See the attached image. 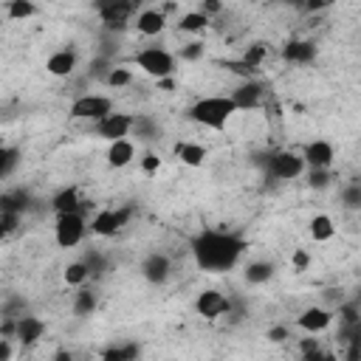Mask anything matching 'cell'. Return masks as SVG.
Segmentation results:
<instances>
[{"instance_id": "obj_44", "label": "cell", "mask_w": 361, "mask_h": 361, "mask_svg": "<svg viewBox=\"0 0 361 361\" xmlns=\"http://www.w3.org/2000/svg\"><path fill=\"white\" fill-rule=\"evenodd\" d=\"M319 347H322V344H319V338H302V341H299L302 355H305V353H313V350H319Z\"/></svg>"}, {"instance_id": "obj_45", "label": "cell", "mask_w": 361, "mask_h": 361, "mask_svg": "<svg viewBox=\"0 0 361 361\" xmlns=\"http://www.w3.org/2000/svg\"><path fill=\"white\" fill-rule=\"evenodd\" d=\"M220 8H223V6H220V3H214V0H206V3H203V6H200V8H197V11H200V14H206V17H209V14H217V11H220Z\"/></svg>"}, {"instance_id": "obj_19", "label": "cell", "mask_w": 361, "mask_h": 361, "mask_svg": "<svg viewBox=\"0 0 361 361\" xmlns=\"http://www.w3.org/2000/svg\"><path fill=\"white\" fill-rule=\"evenodd\" d=\"M274 274H276V265L268 262V259H251V262L243 268V279H245L248 285H265V282L274 279Z\"/></svg>"}, {"instance_id": "obj_40", "label": "cell", "mask_w": 361, "mask_h": 361, "mask_svg": "<svg viewBox=\"0 0 361 361\" xmlns=\"http://www.w3.org/2000/svg\"><path fill=\"white\" fill-rule=\"evenodd\" d=\"M338 316H341V322L350 324V327H355V322H358V310H355V305H344V307L338 310Z\"/></svg>"}, {"instance_id": "obj_42", "label": "cell", "mask_w": 361, "mask_h": 361, "mask_svg": "<svg viewBox=\"0 0 361 361\" xmlns=\"http://www.w3.org/2000/svg\"><path fill=\"white\" fill-rule=\"evenodd\" d=\"M268 338H271V341H276V344H282V341L288 338V327H282V324L271 327V330H268Z\"/></svg>"}, {"instance_id": "obj_30", "label": "cell", "mask_w": 361, "mask_h": 361, "mask_svg": "<svg viewBox=\"0 0 361 361\" xmlns=\"http://www.w3.org/2000/svg\"><path fill=\"white\" fill-rule=\"evenodd\" d=\"M37 14V6L31 3V0H8L6 3V17L8 20H28V17H34Z\"/></svg>"}, {"instance_id": "obj_16", "label": "cell", "mask_w": 361, "mask_h": 361, "mask_svg": "<svg viewBox=\"0 0 361 361\" xmlns=\"http://www.w3.org/2000/svg\"><path fill=\"white\" fill-rule=\"evenodd\" d=\"M133 25H135V31H138L141 37H158V34H164V28H166V14H164L161 8H141V11L135 14Z\"/></svg>"}, {"instance_id": "obj_33", "label": "cell", "mask_w": 361, "mask_h": 361, "mask_svg": "<svg viewBox=\"0 0 361 361\" xmlns=\"http://www.w3.org/2000/svg\"><path fill=\"white\" fill-rule=\"evenodd\" d=\"M203 54H206V45H203V39H189L186 45H180V59L183 62H197V59H203Z\"/></svg>"}, {"instance_id": "obj_2", "label": "cell", "mask_w": 361, "mask_h": 361, "mask_svg": "<svg viewBox=\"0 0 361 361\" xmlns=\"http://www.w3.org/2000/svg\"><path fill=\"white\" fill-rule=\"evenodd\" d=\"M234 113L237 110L228 102V96H203L189 107V118L209 130H223Z\"/></svg>"}, {"instance_id": "obj_46", "label": "cell", "mask_w": 361, "mask_h": 361, "mask_svg": "<svg viewBox=\"0 0 361 361\" xmlns=\"http://www.w3.org/2000/svg\"><path fill=\"white\" fill-rule=\"evenodd\" d=\"M51 361H76V355H73L71 350H59V353H54Z\"/></svg>"}, {"instance_id": "obj_1", "label": "cell", "mask_w": 361, "mask_h": 361, "mask_svg": "<svg viewBox=\"0 0 361 361\" xmlns=\"http://www.w3.org/2000/svg\"><path fill=\"white\" fill-rule=\"evenodd\" d=\"M243 248H245V243L226 231H203L192 243L195 262L209 274L231 271L237 265V259L243 257Z\"/></svg>"}, {"instance_id": "obj_48", "label": "cell", "mask_w": 361, "mask_h": 361, "mask_svg": "<svg viewBox=\"0 0 361 361\" xmlns=\"http://www.w3.org/2000/svg\"><path fill=\"white\" fill-rule=\"evenodd\" d=\"M327 3L324 0H316V3H307V11H319V8H324Z\"/></svg>"}, {"instance_id": "obj_3", "label": "cell", "mask_w": 361, "mask_h": 361, "mask_svg": "<svg viewBox=\"0 0 361 361\" xmlns=\"http://www.w3.org/2000/svg\"><path fill=\"white\" fill-rule=\"evenodd\" d=\"M135 65H138L147 76L164 82V79H169V76L178 71V56L169 54L166 48L149 45V48H141V51L135 54Z\"/></svg>"}, {"instance_id": "obj_13", "label": "cell", "mask_w": 361, "mask_h": 361, "mask_svg": "<svg viewBox=\"0 0 361 361\" xmlns=\"http://www.w3.org/2000/svg\"><path fill=\"white\" fill-rule=\"evenodd\" d=\"M262 93L265 87L257 82V79H243L231 93H228V102L234 104V110H254L262 104Z\"/></svg>"}, {"instance_id": "obj_41", "label": "cell", "mask_w": 361, "mask_h": 361, "mask_svg": "<svg viewBox=\"0 0 361 361\" xmlns=\"http://www.w3.org/2000/svg\"><path fill=\"white\" fill-rule=\"evenodd\" d=\"M302 361H336V355H330V353H324V350L319 347V350H313V353H305Z\"/></svg>"}, {"instance_id": "obj_43", "label": "cell", "mask_w": 361, "mask_h": 361, "mask_svg": "<svg viewBox=\"0 0 361 361\" xmlns=\"http://www.w3.org/2000/svg\"><path fill=\"white\" fill-rule=\"evenodd\" d=\"M14 358V344L8 338H0V361H11Z\"/></svg>"}, {"instance_id": "obj_47", "label": "cell", "mask_w": 361, "mask_h": 361, "mask_svg": "<svg viewBox=\"0 0 361 361\" xmlns=\"http://www.w3.org/2000/svg\"><path fill=\"white\" fill-rule=\"evenodd\" d=\"M293 265L302 271V268L307 265V254H305V251H296V257H293Z\"/></svg>"}, {"instance_id": "obj_4", "label": "cell", "mask_w": 361, "mask_h": 361, "mask_svg": "<svg viewBox=\"0 0 361 361\" xmlns=\"http://www.w3.org/2000/svg\"><path fill=\"white\" fill-rule=\"evenodd\" d=\"M110 113H113V99L102 96V93H82L71 102V118H79V121H93L96 124Z\"/></svg>"}, {"instance_id": "obj_29", "label": "cell", "mask_w": 361, "mask_h": 361, "mask_svg": "<svg viewBox=\"0 0 361 361\" xmlns=\"http://www.w3.org/2000/svg\"><path fill=\"white\" fill-rule=\"evenodd\" d=\"M93 310H96V293L87 290V288H79V290L73 293V316L85 319V316H90Z\"/></svg>"}, {"instance_id": "obj_5", "label": "cell", "mask_w": 361, "mask_h": 361, "mask_svg": "<svg viewBox=\"0 0 361 361\" xmlns=\"http://www.w3.org/2000/svg\"><path fill=\"white\" fill-rule=\"evenodd\" d=\"M85 231H87V220L82 212H73V214H56V223H54V240L59 248H73L85 240Z\"/></svg>"}, {"instance_id": "obj_34", "label": "cell", "mask_w": 361, "mask_h": 361, "mask_svg": "<svg viewBox=\"0 0 361 361\" xmlns=\"http://www.w3.org/2000/svg\"><path fill=\"white\" fill-rule=\"evenodd\" d=\"M17 161H20L17 149H8V147H3V144H0V180H3V178H8V175L14 172Z\"/></svg>"}, {"instance_id": "obj_15", "label": "cell", "mask_w": 361, "mask_h": 361, "mask_svg": "<svg viewBox=\"0 0 361 361\" xmlns=\"http://www.w3.org/2000/svg\"><path fill=\"white\" fill-rule=\"evenodd\" d=\"M45 336V322L39 316H17L14 322V338L23 347H34Z\"/></svg>"}, {"instance_id": "obj_38", "label": "cell", "mask_w": 361, "mask_h": 361, "mask_svg": "<svg viewBox=\"0 0 361 361\" xmlns=\"http://www.w3.org/2000/svg\"><path fill=\"white\" fill-rule=\"evenodd\" d=\"M17 223H20V214H6V212H0V240H6V237L17 228Z\"/></svg>"}, {"instance_id": "obj_28", "label": "cell", "mask_w": 361, "mask_h": 361, "mask_svg": "<svg viewBox=\"0 0 361 361\" xmlns=\"http://www.w3.org/2000/svg\"><path fill=\"white\" fill-rule=\"evenodd\" d=\"M133 82H135V73H133L130 68H124V65H113V68H110V73L104 76V85H107V87H113V90L130 87Z\"/></svg>"}, {"instance_id": "obj_11", "label": "cell", "mask_w": 361, "mask_h": 361, "mask_svg": "<svg viewBox=\"0 0 361 361\" xmlns=\"http://www.w3.org/2000/svg\"><path fill=\"white\" fill-rule=\"evenodd\" d=\"M299 155L305 161V169H330L336 161V147L324 138H316V141L305 144V149Z\"/></svg>"}, {"instance_id": "obj_17", "label": "cell", "mask_w": 361, "mask_h": 361, "mask_svg": "<svg viewBox=\"0 0 361 361\" xmlns=\"http://www.w3.org/2000/svg\"><path fill=\"white\" fill-rule=\"evenodd\" d=\"M45 71H48L51 76H56V79H68V76L76 71V51H71V48L54 51V54L45 59Z\"/></svg>"}, {"instance_id": "obj_21", "label": "cell", "mask_w": 361, "mask_h": 361, "mask_svg": "<svg viewBox=\"0 0 361 361\" xmlns=\"http://www.w3.org/2000/svg\"><path fill=\"white\" fill-rule=\"evenodd\" d=\"M175 155H178L180 164H186V166H203L206 158H209V149H206L203 144H197V141H180V144L175 147Z\"/></svg>"}, {"instance_id": "obj_31", "label": "cell", "mask_w": 361, "mask_h": 361, "mask_svg": "<svg viewBox=\"0 0 361 361\" xmlns=\"http://www.w3.org/2000/svg\"><path fill=\"white\" fill-rule=\"evenodd\" d=\"M23 209H25V195L23 192H6V195H0V212L20 214Z\"/></svg>"}, {"instance_id": "obj_39", "label": "cell", "mask_w": 361, "mask_h": 361, "mask_svg": "<svg viewBox=\"0 0 361 361\" xmlns=\"http://www.w3.org/2000/svg\"><path fill=\"white\" fill-rule=\"evenodd\" d=\"M158 166H161V158H158L155 152L147 149V152L141 155V169H144L147 175H152V172H158Z\"/></svg>"}, {"instance_id": "obj_36", "label": "cell", "mask_w": 361, "mask_h": 361, "mask_svg": "<svg viewBox=\"0 0 361 361\" xmlns=\"http://www.w3.org/2000/svg\"><path fill=\"white\" fill-rule=\"evenodd\" d=\"M330 180H333L330 169H307V183H310L313 189H327Z\"/></svg>"}, {"instance_id": "obj_32", "label": "cell", "mask_w": 361, "mask_h": 361, "mask_svg": "<svg viewBox=\"0 0 361 361\" xmlns=\"http://www.w3.org/2000/svg\"><path fill=\"white\" fill-rule=\"evenodd\" d=\"M341 206L344 209H350V212H355V209H361V183H347L344 189H341Z\"/></svg>"}, {"instance_id": "obj_27", "label": "cell", "mask_w": 361, "mask_h": 361, "mask_svg": "<svg viewBox=\"0 0 361 361\" xmlns=\"http://www.w3.org/2000/svg\"><path fill=\"white\" fill-rule=\"evenodd\" d=\"M135 355H138V344L127 341V344H110L102 353V361H135Z\"/></svg>"}, {"instance_id": "obj_35", "label": "cell", "mask_w": 361, "mask_h": 361, "mask_svg": "<svg viewBox=\"0 0 361 361\" xmlns=\"http://www.w3.org/2000/svg\"><path fill=\"white\" fill-rule=\"evenodd\" d=\"M262 59H265V45H262V42H254V45L243 54V62H245L248 68H254V71L262 65Z\"/></svg>"}, {"instance_id": "obj_20", "label": "cell", "mask_w": 361, "mask_h": 361, "mask_svg": "<svg viewBox=\"0 0 361 361\" xmlns=\"http://www.w3.org/2000/svg\"><path fill=\"white\" fill-rule=\"evenodd\" d=\"M282 59L296 62V65H307V62L316 59V45L307 42V39H293V42H288L282 48Z\"/></svg>"}, {"instance_id": "obj_23", "label": "cell", "mask_w": 361, "mask_h": 361, "mask_svg": "<svg viewBox=\"0 0 361 361\" xmlns=\"http://www.w3.org/2000/svg\"><path fill=\"white\" fill-rule=\"evenodd\" d=\"M310 237L316 240V243H327V240H333L336 237V223H333V217L330 214H313L310 217Z\"/></svg>"}, {"instance_id": "obj_18", "label": "cell", "mask_w": 361, "mask_h": 361, "mask_svg": "<svg viewBox=\"0 0 361 361\" xmlns=\"http://www.w3.org/2000/svg\"><path fill=\"white\" fill-rule=\"evenodd\" d=\"M135 161V144L130 138H121V141H110L107 147V164L113 169H124Z\"/></svg>"}, {"instance_id": "obj_25", "label": "cell", "mask_w": 361, "mask_h": 361, "mask_svg": "<svg viewBox=\"0 0 361 361\" xmlns=\"http://www.w3.org/2000/svg\"><path fill=\"white\" fill-rule=\"evenodd\" d=\"M62 279H65V285H71V288H85V282L90 279V271H87L85 259H73V262H68L65 271H62Z\"/></svg>"}, {"instance_id": "obj_6", "label": "cell", "mask_w": 361, "mask_h": 361, "mask_svg": "<svg viewBox=\"0 0 361 361\" xmlns=\"http://www.w3.org/2000/svg\"><path fill=\"white\" fill-rule=\"evenodd\" d=\"M268 175L276 180H296L299 175H305V161L293 149H276L268 158Z\"/></svg>"}, {"instance_id": "obj_14", "label": "cell", "mask_w": 361, "mask_h": 361, "mask_svg": "<svg viewBox=\"0 0 361 361\" xmlns=\"http://www.w3.org/2000/svg\"><path fill=\"white\" fill-rule=\"evenodd\" d=\"M169 274H172V259H169L166 254L152 251V254L144 257V262H141V276H144L149 285H164V282L169 279Z\"/></svg>"}, {"instance_id": "obj_22", "label": "cell", "mask_w": 361, "mask_h": 361, "mask_svg": "<svg viewBox=\"0 0 361 361\" xmlns=\"http://www.w3.org/2000/svg\"><path fill=\"white\" fill-rule=\"evenodd\" d=\"M51 209L56 214H73V212H82V197L76 189H62L51 197Z\"/></svg>"}, {"instance_id": "obj_7", "label": "cell", "mask_w": 361, "mask_h": 361, "mask_svg": "<svg viewBox=\"0 0 361 361\" xmlns=\"http://www.w3.org/2000/svg\"><path fill=\"white\" fill-rule=\"evenodd\" d=\"M96 8H99V17H102L104 31H124V28L133 23L135 3H127V0H110V3H99Z\"/></svg>"}, {"instance_id": "obj_26", "label": "cell", "mask_w": 361, "mask_h": 361, "mask_svg": "<svg viewBox=\"0 0 361 361\" xmlns=\"http://www.w3.org/2000/svg\"><path fill=\"white\" fill-rule=\"evenodd\" d=\"M206 25H209V17L200 14L197 8H195V11H186V14L178 17V28H180L183 34H203Z\"/></svg>"}, {"instance_id": "obj_8", "label": "cell", "mask_w": 361, "mask_h": 361, "mask_svg": "<svg viewBox=\"0 0 361 361\" xmlns=\"http://www.w3.org/2000/svg\"><path fill=\"white\" fill-rule=\"evenodd\" d=\"M130 217H133V209H127V206L124 209H102V212L93 214L90 231L96 237H113L130 223Z\"/></svg>"}, {"instance_id": "obj_24", "label": "cell", "mask_w": 361, "mask_h": 361, "mask_svg": "<svg viewBox=\"0 0 361 361\" xmlns=\"http://www.w3.org/2000/svg\"><path fill=\"white\" fill-rule=\"evenodd\" d=\"M158 121L155 118H149V116H133V130H130V135H135V141H152V138H158Z\"/></svg>"}, {"instance_id": "obj_9", "label": "cell", "mask_w": 361, "mask_h": 361, "mask_svg": "<svg viewBox=\"0 0 361 361\" xmlns=\"http://www.w3.org/2000/svg\"><path fill=\"white\" fill-rule=\"evenodd\" d=\"M130 130H133V116L130 113H110L104 116L102 121L93 124V133L104 141H121V138H130Z\"/></svg>"}, {"instance_id": "obj_10", "label": "cell", "mask_w": 361, "mask_h": 361, "mask_svg": "<svg viewBox=\"0 0 361 361\" xmlns=\"http://www.w3.org/2000/svg\"><path fill=\"white\" fill-rule=\"evenodd\" d=\"M195 310H197V316L214 322V319H220V316L228 313V296H226L223 290H217V288H206V290L197 293Z\"/></svg>"}, {"instance_id": "obj_12", "label": "cell", "mask_w": 361, "mask_h": 361, "mask_svg": "<svg viewBox=\"0 0 361 361\" xmlns=\"http://www.w3.org/2000/svg\"><path fill=\"white\" fill-rule=\"evenodd\" d=\"M333 319H336V313H333L330 307L310 305V307H305V310L299 313L296 327H299V330H305L307 336H319V333H324V330L333 324Z\"/></svg>"}, {"instance_id": "obj_37", "label": "cell", "mask_w": 361, "mask_h": 361, "mask_svg": "<svg viewBox=\"0 0 361 361\" xmlns=\"http://www.w3.org/2000/svg\"><path fill=\"white\" fill-rule=\"evenodd\" d=\"M110 68H113V62H110L107 56H102V54H99V56L93 59V65H90V71H87V73H90L93 79H102V82H104V76L110 73Z\"/></svg>"}]
</instances>
